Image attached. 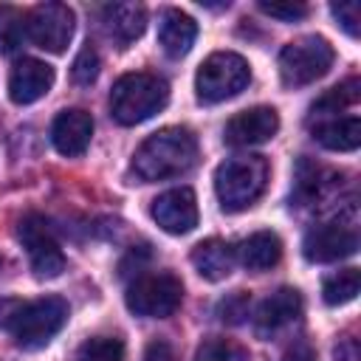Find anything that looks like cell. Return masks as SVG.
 I'll use <instances>...</instances> for the list:
<instances>
[{
    "label": "cell",
    "instance_id": "1",
    "mask_svg": "<svg viewBox=\"0 0 361 361\" xmlns=\"http://www.w3.org/2000/svg\"><path fill=\"white\" fill-rule=\"evenodd\" d=\"M71 307L62 296L0 299V330L23 350L45 347L68 322Z\"/></svg>",
    "mask_w": 361,
    "mask_h": 361
},
{
    "label": "cell",
    "instance_id": "2",
    "mask_svg": "<svg viewBox=\"0 0 361 361\" xmlns=\"http://www.w3.org/2000/svg\"><path fill=\"white\" fill-rule=\"evenodd\" d=\"M197 164V138L189 127H164L141 141L133 155V175L141 183L186 175Z\"/></svg>",
    "mask_w": 361,
    "mask_h": 361
},
{
    "label": "cell",
    "instance_id": "3",
    "mask_svg": "<svg viewBox=\"0 0 361 361\" xmlns=\"http://www.w3.org/2000/svg\"><path fill=\"white\" fill-rule=\"evenodd\" d=\"M169 102V85L158 73L135 71L124 73L113 82L110 90V116L121 127H135L155 113H161Z\"/></svg>",
    "mask_w": 361,
    "mask_h": 361
},
{
    "label": "cell",
    "instance_id": "4",
    "mask_svg": "<svg viewBox=\"0 0 361 361\" xmlns=\"http://www.w3.org/2000/svg\"><path fill=\"white\" fill-rule=\"evenodd\" d=\"M268 183V161L262 155H234L214 169V195L220 209L234 214L245 212Z\"/></svg>",
    "mask_w": 361,
    "mask_h": 361
},
{
    "label": "cell",
    "instance_id": "5",
    "mask_svg": "<svg viewBox=\"0 0 361 361\" xmlns=\"http://www.w3.org/2000/svg\"><path fill=\"white\" fill-rule=\"evenodd\" d=\"M251 82V65L234 51L209 54L195 73V96L200 104H220L240 96Z\"/></svg>",
    "mask_w": 361,
    "mask_h": 361
},
{
    "label": "cell",
    "instance_id": "6",
    "mask_svg": "<svg viewBox=\"0 0 361 361\" xmlns=\"http://www.w3.org/2000/svg\"><path fill=\"white\" fill-rule=\"evenodd\" d=\"M336 62V51L333 45L319 37V34H307L299 37L293 42H288L279 51V76L285 87H305L313 85L316 79H322Z\"/></svg>",
    "mask_w": 361,
    "mask_h": 361
},
{
    "label": "cell",
    "instance_id": "7",
    "mask_svg": "<svg viewBox=\"0 0 361 361\" xmlns=\"http://www.w3.org/2000/svg\"><path fill=\"white\" fill-rule=\"evenodd\" d=\"M183 302V282L169 271L138 274L124 293V305L130 313L141 319H166Z\"/></svg>",
    "mask_w": 361,
    "mask_h": 361
},
{
    "label": "cell",
    "instance_id": "8",
    "mask_svg": "<svg viewBox=\"0 0 361 361\" xmlns=\"http://www.w3.org/2000/svg\"><path fill=\"white\" fill-rule=\"evenodd\" d=\"M17 240L23 243L37 279H54L65 271V254L59 248V240H56L51 223L42 214H37V212L23 214L17 220Z\"/></svg>",
    "mask_w": 361,
    "mask_h": 361
},
{
    "label": "cell",
    "instance_id": "9",
    "mask_svg": "<svg viewBox=\"0 0 361 361\" xmlns=\"http://www.w3.org/2000/svg\"><path fill=\"white\" fill-rule=\"evenodd\" d=\"M73 11L65 3H39L25 14V37L48 51V54H62L73 37Z\"/></svg>",
    "mask_w": 361,
    "mask_h": 361
},
{
    "label": "cell",
    "instance_id": "10",
    "mask_svg": "<svg viewBox=\"0 0 361 361\" xmlns=\"http://www.w3.org/2000/svg\"><path fill=\"white\" fill-rule=\"evenodd\" d=\"M358 251V234L355 228L338 223V220H330V223H319L313 226L305 240H302V254L307 262H338V259H347Z\"/></svg>",
    "mask_w": 361,
    "mask_h": 361
},
{
    "label": "cell",
    "instance_id": "11",
    "mask_svg": "<svg viewBox=\"0 0 361 361\" xmlns=\"http://www.w3.org/2000/svg\"><path fill=\"white\" fill-rule=\"evenodd\" d=\"M149 214L166 234H189L197 226V197L189 186L166 189L152 200Z\"/></svg>",
    "mask_w": 361,
    "mask_h": 361
},
{
    "label": "cell",
    "instance_id": "12",
    "mask_svg": "<svg viewBox=\"0 0 361 361\" xmlns=\"http://www.w3.org/2000/svg\"><path fill=\"white\" fill-rule=\"evenodd\" d=\"M279 130V116L274 107H248L237 116H231L223 127V141L228 147H257L265 144L276 135Z\"/></svg>",
    "mask_w": 361,
    "mask_h": 361
},
{
    "label": "cell",
    "instance_id": "13",
    "mask_svg": "<svg viewBox=\"0 0 361 361\" xmlns=\"http://www.w3.org/2000/svg\"><path fill=\"white\" fill-rule=\"evenodd\" d=\"M302 293L296 288H279L271 296H265L254 313V333L259 338H274L276 333H282L288 324H293L302 316Z\"/></svg>",
    "mask_w": 361,
    "mask_h": 361
},
{
    "label": "cell",
    "instance_id": "14",
    "mask_svg": "<svg viewBox=\"0 0 361 361\" xmlns=\"http://www.w3.org/2000/svg\"><path fill=\"white\" fill-rule=\"evenodd\" d=\"M54 87V68L42 59L23 56L8 73V96L14 104H34Z\"/></svg>",
    "mask_w": 361,
    "mask_h": 361
},
{
    "label": "cell",
    "instance_id": "15",
    "mask_svg": "<svg viewBox=\"0 0 361 361\" xmlns=\"http://www.w3.org/2000/svg\"><path fill=\"white\" fill-rule=\"evenodd\" d=\"M93 138V116L87 110H62L51 124V144L65 158H79Z\"/></svg>",
    "mask_w": 361,
    "mask_h": 361
},
{
    "label": "cell",
    "instance_id": "16",
    "mask_svg": "<svg viewBox=\"0 0 361 361\" xmlns=\"http://www.w3.org/2000/svg\"><path fill=\"white\" fill-rule=\"evenodd\" d=\"M310 133L324 149L353 152L361 144V118L355 113H347V116H338V113L310 116Z\"/></svg>",
    "mask_w": 361,
    "mask_h": 361
},
{
    "label": "cell",
    "instance_id": "17",
    "mask_svg": "<svg viewBox=\"0 0 361 361\" xmlns=\"http://www.w3.org/2000/svg\"><path fill=\"white\" fill-rule=\"evenodd\" d=\"M102 25L118 48H127L147 28V8L141 3H107L102 8Z\"/></svg>",
    "mask_w": 361,
    "mask_h": 361
},
{
    "label": "cell",
    "instance_id": "18",
    "mask_svg": "<svg viewBox=\"0 0 361 361\" xmlns=\"http://www.w3.org/2000/svg\"><path fill=\"white\" fill-rule=\"evenodd\" d=\"M197 39V23L180 11V8H166L158 20V45L164 48L166 56L172 59H180L192 51Z\"/></svg>",
    "mask_w": 361,
    "mask_h": 361
},
{
    "label": "cell",
    "instance_id": "19",
    "mask_svg": "<svg viewBox=\"0 0 361 361\" xmlns=\"http://www.w3.org/2000/svg\"><path fill=\"white\" fill-rule=\"evenodd\" d=\"M234 262H237V248L228 240L209 237V240H203L192 248V265L209 282L226 279L234 271Z\"/></svg>",
    "mask_w": 361,
    "mask_h": 361
},
{
    "label": "cell",
    "instance_id": "20",
    "mask_svg": "<svg viewBox=\"0 0 361 361\" xmlns=\"http://www.w3.org/2000/svg\"><path fill=\"white\" fill-rule=\"evenodd\" d=\"M279 259H282V240L276 231H268V228L254 231L237 245V262L254 274L274 268Z\"/></svg>",
    "mask_w": 361,
    "mask_h": 361
},
{
    "label": "cell",
    "instance_id": "21",
    "mask_svg": "<svg viewBox=\"0 0 361 361\" xmlns=\"http://www.w3.org/2000/svg\"><path fill=\"white\" fill-rule=\"evenodd\" d=\"M358 288H361L358 268H344V271H338V274H333V276L324 279L322 299L330 307H341V305H347V302H353L358 296Z\"/></svg>",
    "mask_w": 361,
    "mask_h": 361
},
{
    "label": "cell",
    "instance_id": "22",
    "mask_svg": "<svg viewBox=\"0 0 361 361\" xmlns=\"http://www.w3.org/2000/svg\"><path fill=\"white\" fill-rule=\"evenodd\" d=\"M358 93H361V82L353 76L336 87H330L319 102H313L310 116H327V113H344L347 107L358 104Z\"/></svg>",
    "mask_w": 361,
    "mask_h": 361
},
{
    "label": "cell",
    "instance_id": "23",
    "mask_svg": "<svg viewBox=\"0 0 361 361\" xmlns=\"http://www.w3.org/2000/svg\"><path fill=\"white\" fill-rule=\"evenodd\" d=\"M25 37V14L14 6H0V54H14Z\"/></svg>",
    "mask_w": 361,
    "mask_h": 361
},
{
    "label": "cell",
    "instance_id": "24",
    "mask_svg": "<svg viewBox=\"0 0 361 361\" xmlns=\"http://www.w3.org/2000/svg\"><path fill=\"white\" fill-rule=\"evenodd\" d=\"M76 361H124V344L118 338H113V336L87 338L79 347Z\"/></svg>",
    "mask_w": 361,
    "mask_h": 361
},
{
    "label": "cell",
    "instance_id": "25",
    "mask_svg": "<svg viewBox=\"0 0 361 361\" xmlns=\"http://www.w3.org/2000/svg\"><path fill=\"white\" fill-rule=\"evenodd\" d=\"M195 361H251V358L240 344H234L228 338H206L197 347Z\"/></svg>",
    "mask_w": 361,
    "mask_h": 361
},
{
    "label": "cell",
    "instance_id": "26",
    "mask_svg": "<svg viewBox=\"0 0 361 361\" xmlns=\"http://www.w3.org/2000/svg\"><path fill=\"white\" fill-rule=\"evenodd\" d=\"M214 313L223 324H243L245 316L251 313V296L245 290H234V293H228L226 299L217 302Z\"/></svg>",
    "mask_w": 361,
    "mask_h": 361
},
{
    "label": "cell",
    "instance_id": "27",
    "mask_svg": "<svg viewBox=\"0 0 361 361\" xmlns=\"http://www.w3.org/2000/svg\"><path fill=\"white\" fill-rule=\"evenodd\" d=\"M71 76H73V82L82 85V87H87V85L96 82V76H99V54H96V48L85 45V48L76 54L73 68H71Z\"/></svg>",
    "mask_w": 361,
    "mask_h": 361
},
{
    "label": "cell",
    "instance_id": "28",
    "mask_svg": "<svg viewBox=\"0 0 361 361\" xmlns=\"http://www.w3.org/2000/svg\"><path fill=\"white\" fill-rule=\"evenodd\" d=\"M330 14L338 20V25L350 34L358 37V23H361V3L358 0H347V3H333Z\"/></svg>",
    "mask_w": 361,
    "mask_h": 361
},
{
    "label": "cell",
    "instance_id": "29",
    "mask_svg": "<svg viewBox=\"0 0 361 361\" xmlns=\"http://www.w3.org/2000/svg\"><path fill=\"white\" fill-rule=\"evenodd\" d=\"M259 11L268 14V17H276L282 23H296V20H302L307 14V6L305 3H293V0H288V3H265V0H259Z\"/></svg>",
    "mask_w": 361,
    "mask_h": 361
},
{
    "label": "cell",
    "instance_id": "30",
    "mask_svg": "<svg viewBox=\"0 0 361 361\" xmlns=\"http://www.w3.org/2000/svg\"><path fill=\"white\" fill-rule=\"evenodd\" d=\"M144 361H178V355H175V350H172L169 341L152 338L147 344V350H144Z\"/></svg>",
    "mask_w": 361,
    "mask_h": 361
},
{
    "label": "cell",
    "instance_id": "31",
    "mask_svg": "<svg viewBox=\"0 0 361 361\" xmlns=\"http://www.w3.org/2000/svg\"><path fill=\"white\" fill-rule=\"evenodd\" d=\"M333 361H361V347L355 338H344L338 341V347L333 350Z\"/></svg>",
    "mask_w": 361,
    "mask_h": 361
},
{
    "label": "cell",
    "instance_id": "32",
    "mask_svg": "<svg viewBox=\"0 0 361 361\" xmlns=\"http://www.w3.org/2000/svg\"><path fill=\"white\" fill-rule=\"evenodd\" d=\"M282 361H316V353H313V347H310V344L299 341V344H293V347L282 355Z\"/></svg>",
    "mask_w": 361,
    "mask_h": 361
}]
</instances>
